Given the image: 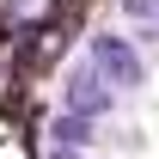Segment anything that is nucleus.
Masks as SVG:
<instances>
[{
	"instance_id": "nucleus-1",
	"label": "nucleus",
	"mask_w": 159,
	"mask_h": 159,
	"mask_svg": "<svg viewBox=\"0 0 159 159\" xmlns=\"http://www.w3.org/2000/svg\"><path fill=\"white\" fill-rule=\"evenodd\" d=\"M86 49H92V61H98V74L110 80L116 92H135L141 80H147V61L135 55V43H129V37H110V31H98V37L86 43Z\"/></svg>"
},
{
	"instance_id": "nucleus-2",
	"label": "nucleus",
	"mask_w": 159,
	"mask_h": 159,
	"mask_svg": "<svg viewBox=\"0 0 159 159\" xmlns=\"http://www.w3.org/2000/svg\"><path fill=\"white\" fill-rule=\"evenodd\" d=\"M61 104H67V110H86V116H104V110L116 104V86L98 74V61H80V67H67V80H61Z\"/></svg>"
},
{
	"instance_id": "nucleus-3",
	"label": "nucleus",
	"mask_w": 159,
	"mask_h": 159,
	"mask_svg": "<svg viewBox=\"0 0 159 159\" xmlns=\"http://www.w3.org/2000/svg\"><path fill=\"white\" fill-rule=\"evenodd\" d=\"M49 141H61V147H86V141H92V116L61 104V110H55V122H49Z\"/></svg>"
},
{
	"instance_id": "nucleus-4",
	"label": "nucleus",
	"mask_w": 159,
	"mask_h": 159,
	"mask_svg": "<svg viewBox=\"0 0 159 159\" xmlns=\"http://www.w3.org/2000/svg\"><path fill=\"white\" fill-rule=\"evenodd\" d=\"M129 6V19H159V0H122Z\"/></svg>"
},
{
	"instance_id": "nucleus-5",
	"label": "nucleus",
	"mask_w": 159,
	"mask_h": 159,
	"mask_svg": "<svg viewBox=\"0 0 159 159\" xmlns=\"http://www.w3.org/2000/svg\"><path fill=\"white\" fill-rule=\"evenodd\" d=\"M49 159H80L74 147H61V141H49Z\"/></svg>"
}]
</instances>
